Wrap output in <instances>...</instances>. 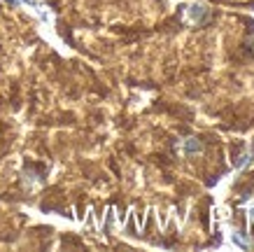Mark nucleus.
<instances>
[{"instance_id":"obj_4","label":"nucleus","mask_w":254,"mask_h":252,"mask_svg":"<svg viewBox=\"0 0 254 252\" xmlns=\"http://www.w3.org/2000/svg\"><path fill=\"white\" fill-rule=\"evenodd\" d=\"M247 213H250V222H254V203L247 206Z\"/></svg>"},{"instance_id":"obj_3","label":"nucleus","mask_w":254,"mask_h":252,"mask_svg":"<svg viewBox=\"0 0 254 252\" xmlns=\"http://www.w3.org/2000/svg\"><path fill=\"white\" fill-rule=\"evenodd\" d=\"M233 243H238L240 245V248H247V245H252V243H250V241H247V238H243V236H240V234H233Z\"/></svg>"},{"instance_id":"obj_1","label":"nucleus","mask_w":254,"mask_h":252,"mask_svg":"<svg viewBox=\"0 0 254 252\" xmlns=\"http://www.w3.org/2000/svg\"><path fill=\"white\" fill-rule=\"evenodd\" d=\"M208 16H210V9L205 7V5H189V7H185V19L189 23H193V26H198V23L203 21H208Z\"/></svg>"},{"instance_id":"obj_2","label":"nucleus","mask_w":254,"mask_h":252,"mask_svg":"<svg viewBox=\"0 0 254 252\" xmlns=\"http://www.w3.org/2000/svg\"><path fill=\"white\" fill-rule=\"evenodd\" d=\"M200 152H203V145H200L196 138L185 140V154H200Z\"/></svg>"}]
</instances>
